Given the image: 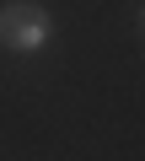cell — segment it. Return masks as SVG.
Instances as JSON below:
<instances>
[{"mask_svg":"<svg viewBox=\"0 0 145 161\" xmlns=\"http://www.w3.org/2000/svg\"><path fill=\"white\" fill-rule=\"evenodd\" d=\"M54 38V22L38 0H11V6H0V48L11 54H38L43 43Z\"/></svg>","mask_w":145,"mask_h":161,"instance_id":"cell-1","label":"cell"}]
</instances>
